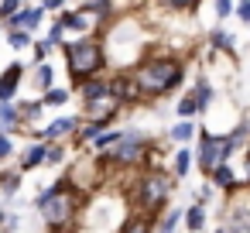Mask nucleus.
Instances as JSON below:
<instances>
[{"instance_id": "1", "label": "nucleus", "mask_w": 250, "mask_h": 233, "mask_svg": "<svg viewBox=\"0 0 250 233\" xmlns=\"http://www.w3.org/2000/svg\"><path fill=\"white\" fill-rule=\"evenodd\" d=\"M86 202H89V199H86V192H83L79 185H72V182H69V175H65V178H55L45 192H38L35 209H38V216L45 219V226H48V230L65 233V230H72V226L79 223V216H83V206H86Z\"/></svg>"}, {"instance_id": "2", "label": "nucleus", "mask_w": 250, "mask_h": 233, "mask_svg": "<svg viewBox=\"0 0 250 233\" xmlns=\"http://www.w3.org/2000/svg\"><path fill=\"white\" fill-rule=\"evenodd\" d=\"M185 59L171 55V52H154V55H144L130 76L141 89L144 100H161V96H171L182 83H185Z\"/></svg>"}, {"instance_id": "3", "label": "nucleus", "mask_w": 250, "mask_h": 233, "mask_svg": "<svg viewBox=\"0 0 250 233\" xmlns=\"http://www.w3.org/2000/svg\"><path fill=\"white\" fill-rule=\"evenodd\" d=\"M175 192V175L161 165H144L134 178V189H130V206L137 212H147V216H161V209L168 206Z\"/></svg>"}, {"instance_id": "4", "label": "nucleus", "mask_w": 250, "mask_h": 233, "mask_svg": "<svg viewBox=\"0 0 250 233\" xmlns=\"http://www.w3.org/2000/svg\"><path fill=\"white\" fill-rule=\"evenodd\" d=\"M151 148H154V141H151V134H147V130H141V127H124L120 141H117L113 148L100 151V161H103V168H110V171L144 168V165H147Z\"/></svg>"}, {"instance_id": "5", "label": "nucleus", "mask_w": 250, "mask_h": 233, "mask_svg": "<svg viewBox=\"0 0 250 233\" xmlns=\"http://www.w3.org/2000/svg\"><path fill=\"white\" fill-rule=\"evenodd\" d=\"M62 52H65V65H69L72 86L89 79V76H100L106 69V45H103L100 35H79L76 42H65Z\"/></svg>"}, {"instance_id": "6", "label": "nucleus", "mask_w": 250, "mask_h": 233, "mask_svg": "<svg viewBox=\"0 0 250 233\" xmlns=\"http://www.w3.org/2000/svg\"><path fill=\"white\" fill-rule=\"evenodd\" d=\"M195 168L202 175H209L219 161H229L236 154V144L229 141V134H209V130H199L195 134Z\"/></svg>"}, {"instance_id": "7", "label": "nucleus", "mask_w": 250, "mask_h": 233, "mask_svg": "<svg viewBox=\"0 0 250 233\" xmlns=\"http://www.w3.org/2000/svg\"><path fill=\"white\" fill-rule=\"evenodd\" d=\"M120 113H124V106L113 93H103V96L83 103V120H93V124H103V127H110Z\"/></svg>"}, {"instance_id": "8", "label": "nucleus", "mask_w": 250, "mask_h": 233, "mask_svg": "<svg viewBox=\"0 0 250 233\" xmlns=\"http://www.w3.org/2000/svg\"><path fill=\"white\" fill-rule=\"evenodd\" d=\"M110 93L120 100V106H124V110H127V106H141V103H144V96H141V89H137V83H134L130 69H124V72H113V76H110Z\"/></svg>"}, {"instance_id": "9", "label": "nucleus", "mask_w": 250, "mask_h": 233, "mask_svg": "<svg viewBox=\"0 0 250 233\" xmlns=\"http://www.w3.org/2000/svg\"><path fill=\"white\" fill-rule=\"evenodd\" d=\"M223 230L226 233H250V199H236L223 212Z\"/></svg>"}, {"instance_id": "10", "label": "nucleus", "mask_w": 250, "mask_h": 233, "mask_svg": "<svg viewBox=\"0 0 250 233\" xmlns=\"http://www.w3.org/2000/svg\"><path fill=\"white\" fill-rule=\"evenodd\" d=\"M79 124H83V117H59V120H52L48 127L31 130V137H35V141H62V137H72V134L79 130Z\"/></svg>"}, {"instance_id": "11", "label": "nucleus", "mask_w": 250, "mask_h": 233, "mask_svg": "<svg viewBox=\"0 0 250 233\" xmlns=\"http://www.w3.org/2000/svg\"><path fill=\"white\" fill-rule=\"evenodd\" d=\"M206 178L212 182V189H219V192H226V195L240 192V178H236V171H233V165H229V161H219Z\"/></svg>"}, {"instance_id": "12", "label": "nucleus", "mask_w": 250, "mask_h": 233, "mask_svg": "<svg viewBox=\"0 0 250 233\" xmlns=\"http://www.w3.org/2000/svg\"><path fill=\"white\" fill-rule=\"evenodd\" d=\"M24 79V65L21 62H11L4 72H0V103H14V93Z\"/></svg>"}, {"instance_id": "13", "label": "nucleus", "mask_w": 250, "mask_h": 233, "mask_svg": "<svg viewBox=\"0 0 250 233\" xmlns=\"http://www.w3.org/2000/svg\"><path fill=\"white\" fill-rule=\"evenodd\" d=\"M42 21H45V7L38 4V7H21V11H18L14 18H7L4 24H7V28H24V31L35 35V31L42 28Z\"/></svg>"}, {"instance_id": "14", "label": "nucleus", "mask_w": 250, "mask_h": 233, "mask_svg": "<svg viewBox=\"0 0 250 233\" xmlns=\"http://www.w3.org/2000/svg\"><path fill=\"white\" fill-rule=\"evenodd\" d=\"M59 21L65 24V31H76V35H89V31H93V21H96V18H93V14H89L86 7H83V11H65V7H62V11H59Z\"/></svg>"}, {"instance_id": "15", "label": "nucleus", "mask_w": 250, "mask_h": 233, "mask_svg": "<svg viewBox=\"0 0 250 233\" xmlns=\"http://www.w3.org/2000/svg\"><path fill=\"white\" fill-rule=\"evenodd\" d=\"M76 93H79V100L83 103H89V100H96V96H103V93H110V76H89V79H83V83H76Z\"/></svg>"}, {"instance_id": "16", "label": "nucleus", "mask_w": 250, "mask_h": 233, "mask_svg": "<svg viewBox=\"0 0 250 233\" xmlns=\"http://www.w3.org/2000/svg\"><path fill=\"white\" fill-rule=\"evenodd\" d=\"M192 168H195V154H192V148H188V144H178L175 154H171V175L182 182V178H188Z\"/></svg>"}, {"instance_id": "17", "label": "nucleus", "mask_w": 250, "mask_h": 233, "mask_svg": "<svg viewBox=\"0 0 250 233\" xmlns=\"http://www.w3.org/2000/svg\"><path fill=\"white\" fill-rule=\"evenodd\" d=\"M45 151H48V144H45V141L28 144V148H24V154L18 158V168H21V171H35V168H42V165H45Z\"/></svg>"}, {"instance_id": "18", "label": "nucleus", "mask_w": 250, "mask_h": 233, "mask_svg": "<svg viewBox=\"0 0 250 233\" xmlns=\"http://www.w3.org/2000/svg\"><path fill=\"white\" fill-rule=\"evenodd\" d=\"M192 93H195V103H199V117L216 103V89H212V83L206 79V76H195V86H192Z\"/></svg>"}, {"instance_id": "19", "label": "nucleus", "mask_w": 250, "mask_h": 233, "mask_svg": "<svg viewBox=\"0 0 250 233\" xmlns=\"http://www.w3.org/2000/svg\"><path fill=\"white\" fill-rule=\"evenodd\" d=\"M182 223H185V230H188V233H202V230H206V223H209V212H206V206H199V202L185 206V216H182Z\"/></svg>"}, {"instance_id": "20", "label": "nucleus", "mask_w": 250, "mask_h": 233, "mask_svg": "<svg viewBox=\"0 0 250 233\" xmlns=\"http://www.w3.org/2000/svg\"><path fill=\"white\" fill-rule=\"evenodd\" d=\"M182 216H185V209H178V206H165L161 216L154 219V233H175L178 223H182Z\"/></svg>"}, {"instance_id": "21", "label": "nucleus", "mask_w": 250, "mask_h": 233, "mask_svg": "<svg viewBox=\"0 0 250 233\" xmlns=\"http://www.w3.org/2000/svg\"><path fill=\"white\" fill-rule=\"evenodd\" d=\"M195 134H199V124L195 120H178V124L168 127V141H175V144H192Z\"/></svg>"}, {"instance_id": "22", "label": "nucleus", "mask_w": 250, "mask_h": 233, "mask_svg": "<svg viewBox=\"0 0 250 233\" xmlns=\"http://www.w3.org/2000/svg\"><path fill=\"white\" fill-rule=\"evenodd\" d=\"M154 219L158 216H147V212H134L120 223V233H154Z\"/></svg>"}, {"instance_id": "23", "label": "nucleus", "mask_w": 250, "mask_h": 233, "mask_svg": "<svg viewBox=\"0 0 250 233\" xmlns=\"http://www.w3.org/2000/svg\"><path fill=\"white\" fill-rule=\"evenodd\" d=\"M206 42H209L216 52H229V55H233V48H236V38H233V35H229L223 24H216V28L206 35Z\"/></svg>"}, {"instance_id": "24", "label": "nucleus", "mask_w": 250, "mask_h": 233, "mask_svg": "<svg viewBox=\"0 0 250 233\" xmlns=\"http://www.w3.org/2000/svg\"><path fill=\"white\" fill-rule=\"evenodd\" d=\"M14 127H21V110L14 103H0V130L11 134Z\"/></svg>"}, {"instance_id": "25", "label": "nucleus", "mask_w": 250, "mask_h": 233, "mask_svg": "<svg viewBox=\"0 0 250 233\" xmlns=\"http://www.w3.org/2000/svg\"><path fill=\"white\" fill-rule=\"evenodd\" d=\"M31 79H35V86H38L42 93H45V89H52V86H55V69H52V62H48V59H45V62H38V69H35V76H31Z\"/></svg>"}, {"instance_id": "26", "label": "nucleus", "mask_w": 250, "mask_h": 233, "mask_svg": "<svg viewBox=\"0 0 250 233\" xmlns=\"http://www.w3.org/2000/svg\"><path fill=\"white\" fill-rule=\"evenodd\" d=\"M175 113H178V120H195L199 117V103H195V93L192 89L175 103Z\"/></svg>"}, {"instance_id": "27", "label": "nucleus", "mask_w": 250, "mask_h": 233, "mask_svg": "<svg viewBox=\"0 0 250 233\" xmlns=\"http://www.w3.org/2000/svg\"><path fill=\"white\" fill-rule=\"evenodd\" d=\"M21 168H11V171H0V192L4 195H14L18 189H21Z\"/></svg>"}, {"instance_id": "28", "label": "nucleus", "mask_w": 250, "mask_h": 233, "mask_svg": "<svg viewBox=\"0 0 250 233\" xmlns=\"http://www.w3.org/2000/svg\"><path fill=\"white\" fill-rule=\"evenodd\" d=\"M7 42H11L14 52H24V48L35 45V42H31V31H24V28H7Z\"/></svg>"}, {"instance_id": "29", "label": "nucleus", "mask_w": 250, "mask_h": 233, "mask_svg": "<svg viewBox=\"0 0 250 233\" xmlns=\"http://www.w3.org/2000/svg\"><path fill=\"white\" fill-rule=\"evenodd\" d=\"M120 134H124L120 127H113V130H100V134L93 137V151L100 154V151H106V148H113V144L120 141Z\"/></svg>"}, {"instance_id": "30", "label": "nucleus", "mask_w": 250, "mask_h": 233, "mask_svg": "<svg viewBox=\"0 0 250 233\" xmlns=\"http://www.w3.org/2000/svg\"><path fill=\"white\" fill-rule=\"evenodd\" d=\"M42 103H45V106H65V103H69V89H62V86L45 89V93H42Z\"/></svg>"}, {"instance_id": "31", "label": "nucleus", "mask_w": 250, "mask_h": 233, "mask_svg": "<svg viewBox=\"0 0 250 233\" xmlns=\"http://www.w3.org/2000/svg\"><path fill=\"white\" fill-rule=\"evenodd\" d=\"M158 4H165V7L175 11V14H195L202 0H158Z\"/></svg>"}, {"instance_id": "32", "label": "nucleus", "mask_w": 250, "mask_h": 233, "mask_svg": "<svg viewBox=\"0 0 250 233\" xmlns=\"http://www.w3.org/2000/svg\"><path fill=\"white\" fill-rule=\"evenodd\" d=\"M48 151H45V165H62L65 161V144L62 141H45Z\"/></svg>"}, {"instance_id": "33", "label": "nucleus", "mask_w": 250, "mask_h": 233, "mask_svg": "<svg viewBox=\"0 0 250 233\" xmlns=\"http://www.w3.org/2000/svg\"><path fill=\"white\" fill-rule=\"evenodd\" d=\"M18 110H21V124H31V120H38V117H42L45 103H42V100H35V103H21Z\"/></svg>"}, {"instance_id": "34", "label": "nucleus", "mask_w": 250, "mask_h": 233, "mask_svg": "<svg viewBox=\"0 0 250 233\" xmlns=\"http://www.w3.org/2000/svg\"><path fill=\"white\" fill-rule=\"evenodd\" d=\"M229 141L236 144V151H243V148H247V141H250V124H236V127L229 130Z\"/></svg>"}, {"instance_id": "35", "label": "nucleus", "mask_w": 250, "mask_h": 233, "mask_svg": "<svg viewBox=\"0 0 250 233\" xmlns=\"http://www.w3.org/2000/svg\"><path fill=\"white\" fill-rule=\"evenodd\" d=\"M62 38H65V24H62V21H59V18H55V24H52V28H48V38H45V42H48V45H52V48H62V45H65V42H62Z\"/></svg>"}, {"instance_id": "36", "label": "nucleus", "mask_w": 250, "mask_h": 233, "mask_svg": "<svg viewBox=\"0 0 250 233\" xmlns=\"http://www.w3.org/2000/svg\"><path fill=\"white\" fill-rule=\"evenodd\" d=\"M21 7H24V0H0V18L7 21V18H14Z\"/></svg>"}, {"instance_id": "37", "label": "nucleus", "mask_w": 250, "mask_h": 233, "mask_svg": "<svg viewBox=\"0 0 250 233\" xmlns=\"http://www.w3.org/2000/svg\"><path fill=\"white\" fill-rule=\"evenodd\" d=\"M233 7H236V0H216V18H219V24H223L226 18H233Z\"/></svg>"}, {"instance_id": "38", "label": "nucleus", "mask_w": 250, "mask_h": 233, "mask_svg": "<svg viewBox=\"0 0 250 233\" xmlns=\"http://www.w3.org/2000/svg\"><path fill=\"white\" fill-rule=\"evenodd\" d=\"M209 199H212V182H209V185H199V189L192 192V202H199V206H209Z\"/></svg>"}, {"instance_id": "39", "label": "nucleus", "mask_w": 250, "mask_h": 233, "mask_svg": "<svg viewBox=\"0 0 250 233\" xmlns=\"http://www.w3.org/2000/svg\"><path fill=\"white\" fill-rule=\"evenodd\" d=\"M233 18H240V21L250 28V0H236V7H233Z\"/></svg>"}, {"instance_id": "40", "label": "nucleus", "mask_w": 250, "mask_h": 233, "mask_svg": "<svg viewBox=\"0 0 250 233\" xmlns=\"http://www.w3.org/2000/svg\"><path fill=\"white\" fill-rule=\"evenodd\" d=\"M11 154H14V141H11V134L0 130V161H7Z\"/></svg>"}, {"instance_id": "41", "label": "nucleus", "mask_w": 250, "mask_h": 233, "mask_svg": "<svg viewBox=\"0 0 250 233\" xmlns=\"http://www.w3.org/2000/svg\"><path fill=\"white\" fill-rule=\"evenodd\" d=\"M31 48H35V62H45V59H48V52H52V45H48V42H35Z\"/></svg>"}, {"instance_id": "42", "label": "nucleus", "mask_w": 250, "mask_h": 233, "mask_svg": "<svg viewBox=\"0 0 250 233\" xmlns=\"http://www.w3.org/2000/svg\"><path fill=\"white\" fill-rule=\"evenodd\" d=\"M42 7H45V11H62L65 0H42Z\"/></svg>"}, {"instance_id": "43", "label": "nucleus", "mask_w": 250, "mask_h": 233, "mask_svg": "<svg viewBox=\"0 0 250 233\" xmlns=\"http://www.w3.org/2000/svg\"><path fill=\"white\" fill-rule=\"evenodd\" d=\"M240 189H250V151H247V171H243V182H240Z\"/></svg>"}, {"instance_id": "44", "label": "nucleus", "mask_w": 250, "mask_h": 233, "mask_svg": "<svg viewBox=\"0 0 250 233\" xmlns=\"http://www.w3.org/2000/svg\"><path fill=\"white\" fill-rule=\"evenodd\" d=\"M0 226H18V219H11L4 209H0Z\"/></svg>"}, {"instance_id": "45", "label": "nucleus", "mask_w": 250, "mask_h": 233, "mask_svg": "<svg viewBox=\"0 0 250 233\" xmlns=\"http://www.w3.org/2000/svg\"><path fill=\"white\" fill-rule=\"evenodd\" d=\"M212 233H226V230H223V226H219V230H212Z\"/></svg>"}, {"instance_id": "46", "label": "nucleus", "mask_w": 250, "mask_h": 233, "mask_svg": "<svg viewBox=\"0 0 250 233\" xmlns=\"http://www.w3.org/2000/svg\"><path fill=\"white\" fill-rule=\"evenodd\" d=\"M247 151H250V141H247Z\"/></svg>"}, {"instance_id": "47", "label": "nucleus", "mask_w": 250, "mask_h": 233, "mask_svg": "<svg viewBox=\"0 0 250 233\" xmlns=\"http://www.w3.org/2000/svg\"><path fill=\"white\" fill-rule=\"evenodd\" d=\"M0 233H4V230H0Z\"/></svg>"}]
</instances>
